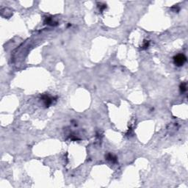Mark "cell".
Wrapping results in <instances>:
<instances>
[{"label":"cell","mask_w":188,"mask_h":188,"mask_svg":"<svg viewBox=\"0 0 188 188\" xmlns=\"http://www.w3.org/2000/svg\"><path fill=\"white\" fill-rule=\"evenodd\" d=\"M42 100L46 107H49L52 103V99L49 96H46V95H43L42 96Z\"/></svg>","instance_id":"obj_2"},{"label":"cell","mask_w":188,"mask_h":188,"mask_svg":"<svg viewBox=\"0 0 188 188\" xmlns=\"http://www.w3.org/2000/svg\"><path fill=\"white\" fill-rule=\"evenodd\" d=\"M187 61V57L182 54H178L173 57L174 64L177 66H182Z\"/></svg>","instance_id":"obj_1"},{"label":"cell","mask_w":188,"mask_h":188,"mask_svg":"<svg viewBox=\"0 0 188 188\" xmlns=\"http://www.w3.org/2000/svg\"><path fill=\"white\" fill-rule=\"evenodd\" d=\"M187 90V84L185 82H183L180 85V91L181 93H184Z\"/></svg>","instance_id":"obj_4"},{"label":"cell","mask_w":188,"mask_h":188,"mask_svg":"<svg viewBox=\"0 0 188 188\" xmlns=\"http://www.w3.org/2000/svg\"><path fill=\"white\" fill-rule=\"evenodd\" d=\"M107 159H108V160H110L112 162H116V157L115 156H113L112 154H107Z\"/></svg>","instance_id":"obj_3"}]
</instances>
